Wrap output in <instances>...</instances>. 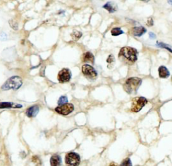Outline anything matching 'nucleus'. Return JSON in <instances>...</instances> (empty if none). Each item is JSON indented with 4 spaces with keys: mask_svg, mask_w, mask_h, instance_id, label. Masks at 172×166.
<instances>
[{
    "mask_svg": "<svg viewBox=\"0 0 172 166\" xmlns=\"http://www.w3.org/2000/svg\"><path fill=\"white\" fill-rule=\"evenodd\" d=\"M142 80L137 77H132L128 78L124 85V89L127 93H135L141 85Z\"/></svg>",
    "mask_w": 172,
    "mask_h": 166,
    "instance_id": "obj_1",
    "label": "nucleus"
},
{
    "mask_svg": "<svg viewBox=\"0 0 172 166\" xmlns=\"http://www.w3.org/2000/svg\"><path fill=\"white\" fill-rule=\"evenodd\" d=\"M22 80L19 76H12L5 82L1 86V89L3 91H8L10 89L12 90H18L22 85Z\"/></svg>",
    "mask_w": 172,
    "mask_h": 166,
    "instance_id": "obj_2",
    "label": "nucleus"
},
{
    "mask_svg": "<svg viewBox=\"0 0 172 166\" xmlns=\"http://www.w3.org/2000/svg\"><path fill=\"white\" fill-rule=\"evenodd\" d=\"M118 56L126 60L127 61L133 63L135 62L137 60V51L133 47H124L120 49Z\"/></svg>",
    "mask_w": 172,
    "mask_h": 166,
    "instance_id": "obj_3",
    "label": "nucleus"
},
{
    "mask_svg": "<svg viewBox=\"0 0 172 166\" xmlns=\"http://www.w3.org/2000/svg\"><path fill=\"white\" fill-rule=\"evenodd\" d=\"M147 103V100L145 97H135L132 102L131 110L133 112H139Z\"/></svg>",
    "mask_w": 172,
    "mask_h": 166,
    "instance_id": "obj_4",
    "label": "nucleus"
},
{
    "mask_svg": "<svg viewBox=\"0 0 172 166\" xmlns=\"http://www.w3.org/2000/svg\"><path fill=\"white\" fill-rule=\"evenodd\" d=\"M80 157L74 152L69 153L65 157V163L67 166H78L80 164Z\"/></svg>",
    "mask_w": 172,
    "mask_h": 166,
    "instance_id": "obj_5",
    "label": "nucleus"
},
{
    "mask_svg": "<svg viewBox=\"0 0 172 166\" xmlns=\"http://www.w3.org/2000/svg\"><path fill=\"white\" fill-rule=\"evenodd\" d=\"M82 72L89 80H95L97 76L96 70L89 64H85L82 66Z\"/></svg>",
    "mask_w": 172,
    "mask_h": 166,
    "instance_id": "obj_6",
    "label": "nucleus"
},
{
    "mask_svg": "<svg viewBox=\"0 0 172 166\" xmlns=\"http://www.w3.org/2000/svg\"><path fill=\"white\" fill-rule=\"evenodd\" d=\"M74 110V106L71 103H66L55 108V111L58 114L63 115H67Z\"/></svg>",
    "mask_w": 172,
    "mask_h": 166,
    "instance_id": "obj_7",
    "label": "nucleus"
},
{
    "mask_svg": "<svg viewBox=\"0 0 172 166\" xmlns=\"http://www.w3.org/2000/svg\"><path fill=\"white\" fill-rule=\"evenodd\" d=\"M71 78V72L68 68H63L58 74V80L61 83H67Z\"/></svg>",
    "mask_w": 172,
    "mask_h": 166,
    "instance_id": "obj_8",
    "label": "nucleus"
},
{
    "mask_svg": "<svg viewBox=\"0 0 172 166\" xmlns=\"http://www.w3.org/2000/svg\"><path fill=\"white\" fill-rule=\"evenodd\" d=\"M22 105L12 102H1L0 103V109H18L22 108Z\"/></svg>",
    "mask_w": 172,
    "mask_h": 166,
    "instance_id": "obj_9",
    "label": "nucleus"
},
{
    "mask_svg": "<svg viewBox=\"0 0 172 166\" xmlns=\"http://www.w3.org/2000/svg\"><path fill=\"white\" fill-rule=\"evenodd\" d=\"M39 112V107L38 105H33L30 107H29L26 112V115L28 118H34L38 114Z\"/></svg>",
    "mask_w": 172,
    "mask_h": 166,
    "instance_id": "obj_10",
    "label": "nucleus"
},
{
    "mask_svg": "<svg viewBox=\"0 0 172 166\" xmlns=\"http://www.w3.org/2000/svg\"><path fill=\"white\" fill-rule=\"evenodd\" d=\"M159 75L161 78H166L169 77L170 73H169L168 68L162 66L159 68Z\"/></svg>",
    "mask_w": 172,
    "mask_h": 166,
    "instance_id": "obj_11",
    "label": "nucleus"
},
{
    "mask_svg": "<svg viewBox=\"0 0 172 166\" xmlns=\"http://www.w3.org/2000/svg\"><path fill=\"white\" fill-rule=\"evenodd\" d=\"M147 32V30L143 27V26H137V27L133 28V33L134 36H141L143 34Z\"/></svg>",
    "mask_w": 172,
    "mask_h": 166,
    "instance_id": "obj_12",
    "label": "nucleus"
},
{
    "mask_svg": "<svg viewBox=\"0 0 172 166\" xmlns=\"http://www.w3.org/2000/svg\"><path fill=\"white\" fill-rule=\"evenodd\" d=\"M61 158L58 155H53L51 158V166H61Z\"/></svg>",
    "mask_w": 172,
    "mask_h": 166,
    "instance_id": "obj_13",
    "label": "nucleus"
},
{
    "mask_svg": "<svg viewBox=\"0 0 172 166\" xmlns=\"http://www.w3.org/2000/svg\"><path fill=\"white\" fill-rule=\"evenodd\" d=\"M104 9L107 10L110 13H113L117 10V6L112 2H108L103 6Z\"/></svg>",
    "mask_w": 172,
    "mask_h": 166,
    "instance_id": "obj_14",
    "label": "nucleus"
},
{
    "mask_svg": "<svg viewBox=\"0 0 172 166\" xmlns=\"http://www.w3.org/2000/svg\"><path fill=\"white\" fill-rule=\"evenodd\" d=\"M83 62L87 63H91V64H94V55L90 52H86L83 54Z\"/></svg>",
    "mask_w": 172,
    "mask_h": 166,
    "instance_id": "obj_15",
    "label": "nucleus"
},
{
    "mask_svg": "<svg viewBox=\"0 0 172 166\" xmlns=\"http://www.w3.org/2000/svg\"><path fill=\"white\" fill-rule=\"evenodd\" d=\"M124 33V31H122L120 28H114L111 31V34L113 36H118Z\"/></svg>",
    "mask_w": 172,
    "mask_h": 166,
    "instance_id": "obj_16",
    "label": "nucleus"
},
{
    "mask_svg": "<svg viewBox=\"0 0 172 166\" xmlns=\"http://www.w3.org/2000/svg\"><path fill=\"white\" fill-rule=\"evenodd\" d=\"M71 36H72V37L74 40H78V39L82 36V33L81 32H79V31H73V33H72Z\"/></svg>",
    "mask_w": 172,
    "mask_h": 166,
    "instance_id": "obj_17",
    "label": "nucleus"
},
{
    "mask_svg": "<svg viewBox=\"0 0 172 166\" xmlns=\"http://www.w3.org/2000/svg\"><path fill=\"white\" fill-rule=\"evenodd\" d=\"M68 101V99L67 97L66 96H61L59 98V101H58V104L59 105H64L66 104Z\"/></svg>",
    "mask_w": 172,
    "mask_h": 166,
    "instance_id": "obj_18",
    "label": "nucleus"
},
{
    "mask_svg": "<svg viewBox=\"0 0 172 166\" xmlns=\"http://www.w3.org/2000/svg\"><path fill=\"white\" fill-rule=\"evenodd\" d=\"M120 166H132V163L130 158H126L124 159Z\"/></svg>",
    "mask_w": 172,
    "mask_h": 166,
    "instance_id": "obj_19",
    "label": "nucleus"
},
{
    "mask_svg": "<svg viewBox=\"0 0 172 166\" xmlns=\"http://www.w3.org/2000/svg\"><path fill=\"white\" fill-rule=\"evenodd\" d=\"M32 162L36 165H41V161L39 159V157L37 156H34L32 157Z\"/></svg>",
    "mask_w": 172,
    "mask_h": 166,
    "instance_id": "obj_20",
    "label": "nucleus"
},
{
    "mask_svg": "<svg viewBox=\"0 0 172 166\" xmlns=\"http://www.w3.org/2000/svg\"><path fill=\"white\" fill-rule=\"evenodd\" d=\"M157 45L158 47H164V48H165L167 49L168 50H169V51L171 52V47H168V45H166V44H164L163 43H159V42H157Z\"/></svg>",
    "mask_w": 172,
    "mask_h": 166,
    "instance_id": "obj_21",
    "label": "nucleus"
},
{
    "mask_svg": "<svg viewBox=\"0 0 172 166\" xmlns=\"http://www.w3.org/2000/svg\"><path fill=\"white\" fill-rule=\"evenodd\" d=\"M115 61V59H114V57L112 55H110L109 56H108V59L106 60V62L107 63H108L109 64H113L114 62Z\"/></svg>",
    "mask_w": 172,
    "mask_h": 166,
    "instance_id": "obj_22",
    "label": "nucleus"
},
{
    "mask_svg": "<svg viewBox=\"0 0 172 166\" xmlns=\"http://www.w3.org/2000/svg\"><path fill=\"white\" fill-rule=\"evenodd\" d=\"M10 25L11 26V27L14 30H17L18 29V24L14 22L13 20H10Z\"/></svg>",
    "mask_w": 172,
    "mask_h": 166,
    "instance_id": "obj_23",
    "label": "nucleus"
},
{
    "mask_svg": "<svg viewBox=\"0 0 172 166\" xmlns=\"http://www.w3.org/2000/svg\"><path fill=\"white\" fill-rule=\"evenodd\" d=\"M149 36L151 37V39H155L156 37V36L154 33H149Z\"/></svg>",
    "mask_w": 172,
    "mask_h": 166,
    "instance_id": "obj_24",
    "label": "nucleus"
},
{
    "mask_svg": "<svg viewBox=\"0 0 172 166\" xmlns=\"http://www.w3.org/2000/svg\"><path fill=\"white\" fill-rule=\"evenodd\" d=\"M109 166H118V165L115 163H110V165Z\"/></svg>",
    "mask_w": 172,
    "mask_h": 166,
    "instance_id": "obj_25",
    "label": "nucleus"
}]
</instances>
